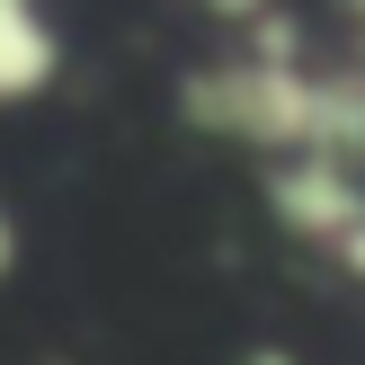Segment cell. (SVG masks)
I'll return each instance as SVG.
<instances>
[{
    "label": "cell",
    "mask_w": 365,
    "mask_h": 365,
    "mask_svg": "<svg viewBox=\"0 0 365 365\" xmlns=\"http://www.w3.org/2000/svg\"><path fill=\"white\" fill-rule=\"evenodd\" d=\"M330 45H348V53H365V0H330Z\"/></svg>",
    "instance_id": "obj_4"
},
{
    "label": "cell",
    "mask_w": 365,
    "mask_h": 365,
    "mask_svg": "<svg viewBox=\"0 0 365 365\" xmlns=\"http://www.w3.org/2000/svg\"><path fill=\"white\" fill-rule=\"evenodd\" d=\"M63 81V18L53 0H0V116L53 98Z\"/></svg>",
    "instance_id": "obj_2"
},
{
    "label": "cell",
    "mask_w": 365,
    "mask_h": 365,
    "mask_svg": "<svg viewBox=\"0 0 365 365\" xmlns=\"http://www.w3.org/2000/svg\"><path fill=\"white\" fill-rule=\"evenodd\" d=\"M18 277V214H9V196H0V285Z\"/></svg>",
    "instance_id": "obj_5"
},
{
    "label": "cell",
    "mask_w": 365,
    "mask_h": 365,
    "mask_svg": "<svg viewBox=\"0 0 365 365\" xmlns=\"http://www.w3.org/2000/svg\"><path fill=\"white\" fill-rule=\"evenodd\" d=\"M178 9H196L214 36H250L259 18H277V9H294V0H178Z\"/></svg>",
    "instance_id": "obj_3"
},
{
    "label": "cell",
    "mask_w": 365,
    "mask_h": 365,
    "mask_svg": "<svg viewBox=\"0 0 365 365\" xmlns=\"http://www.w3.org/2000/svg\"><path fill=\"white\" fill-rule=\"evenodd\" d=\"M170 107L187 134L277 160H339L365 170V53L321 45L303 9L259 18L250 36H214L170 71Z\"/></svg>",
    "instance_id": "obj_1"
},
{
    "label": "cell",
    "mask_w": 365,
    "mask_h": 365,
    "mask_svg": "<svg viewBox=\"0 0 365 365\" xmlns=\"http://www.w3.org/2000/svg\"><path fill=\"white\" fill-rule=\"evenodd\" d=\"M241 365H294V356H285V348H267V339H259V348H250Z\"/></svg>",
    "instance_id": "obj_6"
}]
</instances>
